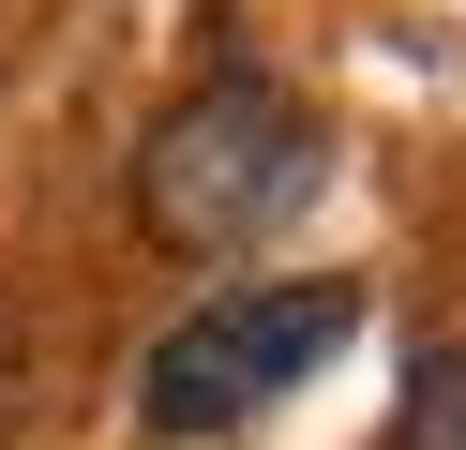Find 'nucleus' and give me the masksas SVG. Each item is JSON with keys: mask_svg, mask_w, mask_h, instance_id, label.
I'll return each mask as SVG.
<instances>
[{"mask_svg": "<svg viewBox=\"0 0 466 450\" xmlns=\"http://www.w3.org/2000/svg\"><path fill=\"white\" fill-rule=\"evenodd\" d=\"M361 330V285H226L151 345V435H226Z\"/></svg>", "mask_w": 466, "mask_h": 450, "instance_id": "f03ea898", "label": "nucleus"}, {"mask_svg": "<svg viewBox=\"0 0 466 450\" xmlns=\"http://www.w3.org/2000/svg\"><path fill=\"white\" fill-rule=\"evenodd\" d=\"M301 195H316V120L286 105L271 75L181 90V105L151 120V150H136V225H151L166 255H241V240H271Z\"/></svg>", "mask_w": 466, "mask_h": 450, "instance_id": "f257e3e1", "label": "nucleus"}, {"mask_svg": "<svg viewBox=\"0 0 466 450\" xmlns=\"http://www.w3.org/2000/svg\"><path fill=\"white\" fill-rule=\"evenodd\" d=\"M406 450H466V360H421L406 375Z\"/></svg>", "mask_w": 466, "mask_h": 450, "instance_id": "7ed1b4c3", "label": "nucleus"}]
</instances>
